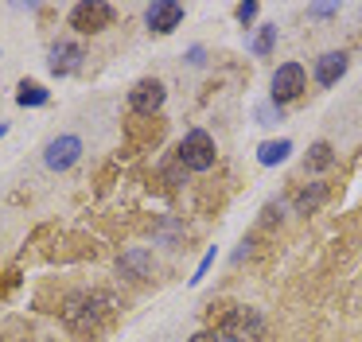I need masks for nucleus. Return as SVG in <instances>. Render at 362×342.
<instances>
[{"label": "nucleus", "instance_id": "nucleus-1", "mask_svg": "<svg viewBox=\"0 0 362 342\" xmlns=\"http://www.w3.org/2000/svg\"><path fill=\"white\" fill-rule=\"evenodd\" d=\"M110 307H113V295L110 292H82V295H74V300L63 307V323L71 326V331L86 334V331H94V326L110 315Z\"/></svg>", "mask_w": 362, "mask_h": 342}, {"label": "nucleus", "instance_id": "nucleus-2", "mask_svg": "<svg viewBox=\"0 0 362 342\" xmlns=\"http://www.w3.org/2000/svg\"><path fill=\"white\" fill-rule=\"evenodd\" d=\"M175 160L183 163V171H211L214 160H218V148H214V136L206 129H191L187 136L175 148Z\"/></svg>", "mask_w": 362, "mask_h": 342}, {"label": "nucleus", "instance_id": "nucleus-3", "mask_svg": "<svg viewBox=\"0 0 362 342\" xmlns=\"http://www.w3.org/2000/svg\"><path fill=\"white\" fill-rule=\"evenodd\" d=\"M218 338L226 342H261L265 338V319H261L257 307H230L222 315Z\"/></svg>", "mask_w": 362, "mask_h": 342}, {"label": "nucleus", "instance_id": "nucleus-4", "mask_svg": "<svg viewBox=\"0 0 362 342\" xmlns=\"http://www.w3.org/2000/svg\"><path fill=\"white\" fill-rule=\"evenodd\" d=\"M273 90H269V98H273V105H288V101H296L300 93L308 90V74L300 62H284V66L273 70Z\"/></svg>", "mask_w": 362, "mask_h": 342}, {"label": "nucleus", "instance_id": "nucleus-5", "mask_svg": "<svg viewBox=\"0 0 362 342\" xmlns=\"http://www.w3.org/2000/svg\"><path fill=\"white\" fill-rule=\"evenodd\" d=\"M110 23H113V4H105V0H78L71 8V28L82 31V35H98Z\"/></svg>", "mask_w": 362, "mask_h": 342}, {"label": "nucleus", "instance_id": "nucleus-6", "mask_svg": "<svg viewBox=\"0 0 362 342\" xmlns=\"http://www.w3.org/2000/svg\"><path fill=\"white\" fill-rule=\"evenodd\" d=\"M164 98H168V90H164V82H156V78H141V82L129 90V105H133V113H141V117L160 113Z\"/></svg>", "mask_w": 362, "mask_h": 342}, {"label": "nucleus", "instance_id": "nucleus-7", "mask_svg": "<svg viewBox=\"0 0 362 342\" xmlns=\"http://www.w3.org/2000/svg\"><path fill=\"white\" fill-rule=\"evenodd\" d=\"M144 23L156 35H168V31H175L183 23V4H175V0H152L144 8Z\"/></svg>", "mask_w": 362, "mask_h": 342}, {"label": "nucleus", "instance_id": "nucleus-8", "mask_svg": "<svg viewBox=\"0 0 362 342\" xmlns=\"http://www.w3.org/2000/svg\"><path fill=\"white\" fill-rule=\"evenodd\" d=\"M78 155H82L78 136H55L47 144V152H43V163H47L51 171H66L71 163H78Z\"/></svg>", "mask_w": 362, "mask_h": 342}, {"label": "nucleus", "instance_id": "nucleus-9", "mask_svg": "<svg viewBox=\"0 0 362 342\" xmlns=\"http://www.w3.org/2000/svg\"><path fill=\"white\" fill-rule=\"evenodd\" d=\"M82 59H86V54H82L78 43H55V47H51V59H47V70H51V74H59V78L74 74Z\"/></svg>", "mask_w": 362, "mask_h": 342}, {"label": "nucleus", "instance_id": "nucleus-10", "mask_svg": "<svg viewBox=\"0 0 362 342\" xmlns=\"http://www.w3.org/2000/svg\"><path fill=\"white\" fill-rule=\"evenodd\" d=\"M346 66H351V59H346L343 51H327L315 59V82L320 86H335L339 78L346 74Z\"/></svg>", "mask_w": 362, "mask_h": 342}, {"label": "nucleus", "instance_id": "nucleus-11", "mask_svg": "<svg viewBox=\"0 0 362 342\" xmlns=\"http://www.w3.org/2000/svg\"><path fill=\"white\" fill-rule=\"evenodd\" d=\"M117 269H121V276H129V280H144V276H152V256L144 253V249H129L117 261Z\"/></svg>", "mask_w": 362, "mask_h": 342}, {"label": "nucleus", "instance_id": "nucleus-12", "mask_svg": "<svg viewBox=\"0 0 362 342\" xmlns=\"http://www.w3.org/2000/svg\"><path fill=\"white\" fill-rule=\"evenodd\" d=\"M331 163H335V148H331L327 140H320V144L308 148V155H304V171H327Z\"/></svg>", "mask_w": 362, "mask_h": 342}, {"label": "nucleus", "instance_id": "nucleus-13", "mask_svg": "<svg viewBox=\"0 0 362 342\" xmlns=\"http://www.w3.org/2000/svg\"><path fill=\"white\" fill-rule=\"evenodd\" d=\"M323 199H327V187H323V183H312V187H304V191L296 194V202H292V206H296V214H315Z\"/></svg>", "mask_w": 362, "mask_h": 342}, {"label": "nucleus", "instance_id": "nucleus-14", "mask_svg": "<svg viewBox=\"0 0 362 342\" xmlns=\"http://www.w3.org/2000/svg\"><path fill=\"white\" fill-rule=\"evenodd\" d=\"M292 152V140H269V144L257 148V160L265 163V167H273V163H284Z\"/></svg>", "mask_w": 362, "mask_h": 342}, {"label": "nucleus", "instance_id": "nucleus-15", "mask_svg": "<svg viewBox=\"0 0 362 342\" xmlns=\"http://www.w3.org/2000/svg\"><path fill=\"white\" fill-rule=\"evenodd\" d=\"M47 98H51V93L43 90L40 82H20V90H16V101H20V105H24V109L47 105Z\"/></svg>", "mask_w": 362, "mask_h": 342}, {"label": "nucleus", "instance_id": "nucleus-16", "mask_svg": "<svg viewBox=\"0 0 362 342\" xmlns=\"http://www.w3.org/2000/svg\"><path fill=\"white\" fill-rule=\"evenodd\" d=\"M273 43H276V28H273V23H265L261 35L253 39V54H269V51H273Z\"/></svg>", "mask_w": 362, "mask_h": 342}, {"label": "nucleus", "instance_id": "nucleus-17", "mask_svg": "<svg viewBox=\"0 0 362 342\" xmlns=\"http://www.w3.org/2000/svg\"><path fill=\"white\" fill-rule=\"evenodd\" d=\"M276 121H281V105H273V101L257 105V124H276Z\"/></svg>", "mask_w": 362, "mask_h": 342}, {"label": "nucleus", "instance_id": "nucleus-18", "mask_svg": "<svg viewBox=\"0 0 362 342\" xmlns=\"http://www.w3.org/2000/svg\"><path fill=\"white\" fill-rule=\"evenodd\" d=\"M253 16H257V4H253V0H250V4H238V20H242V23H250Z\"/></svg>", "mask_w": 362, "mask_h": 342}, {"label": "nucleus", "instance_id": "nucleus-19", "mask_svg": "<svg viewBox=\"0 0 362 342\" xmlns=\"http://www.w3.org/2000/svg\"><path fill=\"white\" fill-rule=\"evenodd\" d=\"M191 342H222V338H218V331H199Z\"/></svg>", "mask_w": 362, "mask_h": 342}, {"label": "nucleus", "instance_id": "nucleus-20", "mask_svg": "<svg viewBox=\"0 0 362 342\" xmlns=\"http://www.w3.org/2000/svg\"><path fill=\"white\" fill-rule=\"evenodd\" d=\"M187 62H195V66H199V62H203V47H191V51H187Z\"/></svg>", "mask_w": 362, "mask_h": 342}, {"label": "nucleus", "instance_id": "nucleus-21", "mask_svg": "<svg viewBox=\"0 0 362 342\" xmlns=\"http://www.w3.org/2000/svg\"><path fill=\"white\" fill-rule=\"evenodd\" d=\"M4 132H8V124H0V136H4Z\"/></svg>", "mask_w": 362, "mask_h": 342}]
</instances>
